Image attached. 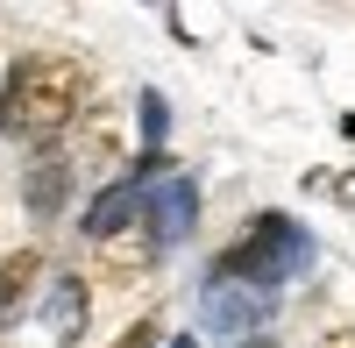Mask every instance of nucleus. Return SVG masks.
<instances>
[{"mask_svg":"<svg viewBox=\"0 0 355 348\" xmlns=\"http://www.w3.org/2000/svg\"><path fill=\"white\" fill-rule=\"evenodd\" d=\"M85 93H93L85 57H71V50H28L21 64L0 71V135L50 150V142L85 114Z\"/></svg>","mask_w":355,"mask_h":348,"instance_id":"1","label":"nucleus"},{"mask_svg":"<svg viewBox=\"0 0 355 348\" xmlns=\"http://www.w3.org/2000/svg\"><path fill=\"white\" fill-rule=\"evenodd\" d=\"M306 263H313V235H306V227L284 220V214H256L242 235L214 256L206 284H234V292H263V299H277Z\"/></svg>","mask_w":355,"mask_h":348,"instance_id":"2","label":"nucleus"},{"mask_svg":"<svg viewBox=\"0 0 355 348\" xmlns=\"http://www.w3.org/2000/svg\"><path fill=\"white\" fill-rule=\"evenodd\" d=\"M157 256H164V242L150 235V220H128L121 235L93 242V277L114 284V292H128V284H142V277L157 270Z\"/></svg>","mask_w":355,"mask_h":348,"instance_id":"3","label":"nucleus"},{"mask_svg":"<svg viewBox=\"0 0 355 348\" xmlns=\"http://www.w3.org/2000/svg\"><path fill=\"white\" fill-rule=\"evenodd\" d=\"M142 220H150V235H157L164 249L185 242L192 227H199V185L185 178V171H171V178L142 185Z\"/></svg>","mask_w":355,"mask_h":348,"instance_id":"4","label":"nucleus"},{"mask_svg":"<svg viewBox=\"0 0 355 348\" xmlns=\"http://www.w3.org/2000/svg\"><path fill=\"white\" fill-rule=\"evenodd\" d=\"M270 306L277 299H263V292H234V284H206L199 292V327L206 334H263V320H270Z\"/></svg>","mask_w":355,"mask_h":348,"instance_id":"5","label":"nucleus"},{"mask_svg":"<svg viewBox=\"0 0 355 348\" xmlns=\"http://www.w3.org/2000/svg\"><path fill=\"white\" fill-rule=\"evenodd\" d=\"M71 178H78V164H71L64 150H36V164L21 171L28 214H36V220H57V214H64V199H71Z\"/></svg>","mask_w":355,"mask_h":348,"instance_id":"6","label":"nucleus"},{"mask_svg":"<svg viewBox=\"0 0 355 348\" xmlns=\"http://www.w3.org/2000/svg\"><path fill=\"white\" fill-rule=\"evenodd\" d=\"M128 220H142V185L121 171V178H114L107 192H93V207H85V220H78V227H85L93 242H107V235H121Z\"/></svg>","mask_w":355,"mask_h":348,"instance_id":"7","label":"nucleus"},{"mask_svg":"<svg viewBox=\"0 0 355 348\" xmlns=\"http://www.w3.org/2000/svg\"><path fill=\"white\" fill-rule=\"evenodd\" d=\"M71 128H78V157L71 164H85V171H114L121 164V121H114V107H85Z\"/></svg>","mask_w":355,"mask_h":348,"instance_id":"8","label":"nucleus"},{"mask_svg":"<svg viewBox=\"0 0 355 348\" xmlns=\"http://www.w3.org/2000/svg\"><path fill=\"white\" fill-rule=\"evenodd\" d=\"M85 313H93L85 277H78V270H57V277H50V334H57V341H78V334H85Z\"/></svg>","mask_w":355,"mask_h":348,"instance_id":"9","label":"nucleus"},{"mask_svg":"<svg viewBox=\"0 0 355 348\" xmlns=\"http://www.w3.org/2000/svg\"><path fill=\"white\" fill-rule=\"evenodd\" d=\"M36 277H43V256L36 249H8V256H0V327L21 313V299L36 292Z\"/></svg>","mask_w":355,"mask_h":348,"instance_id":"10","label":"nucleus"},{"mask_svg":"<svg viewBox=\"0 0 355 348\" xmlns=\"http://www.w3.org/2000/svg\"><path fill=\"white\" fill-rule=\"evenodd\" d=\"M135 107H142V150H164V128H171V107H164V93H142Z\"/></svg>","mask_w":355,"mask_h":348,"instance_id":"11","label":"nucleus"},{"mask_svg":"<svg viewBox=\"0 0 355 348\" xmlns=\"http://www.w3.org/2000/svg\"><path fill=\"white\" fill-rule=\"evenodd\" d=\"M157 334H164L157 320H135V327H128L121 341H114V348H157Z\"/></svg>","mask_w":355,"mask_h":348,"instance_id":"12","label":"nucleus"},{"mask_svg":"<svg viewBox=\"0 0 355 348\" xmlns=\"http://www.w3.org/2000/svg\"><path fill=\"white\" fill-rule=\"evenodd\" d=\"M313 348H355V327H334V334H320Z\"/></svg>","mask_w":355,"mask_h":348,"instance_id":"13","label":"nucleus"}]
</instances>
